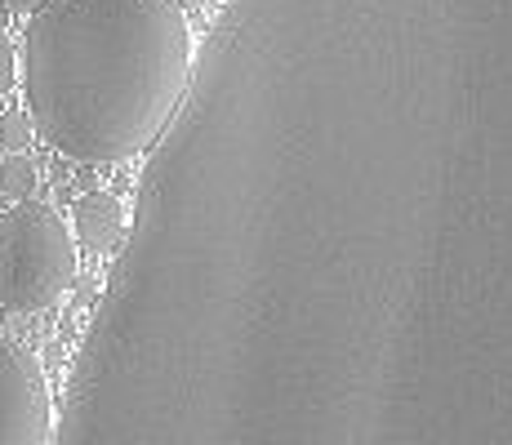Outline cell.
Returning a JSON list of instances; mask_svg holds the SVG:
<instances>
[{
  "mask_svg": "<svg viewBox=\"0 0 512 445\" xmlns=\"http://www.w3.org/2000/svg\"><path fill=\"white\" fill-rule=\"evenodd\" d=\"M179 5H201V0H179Z\"/></svg>",
  "mask_w": 512,
  "mask_h": 445,
  "instance_id": "cell-9",
  "label": "cell"
},
{
  "mask_svg": "<svg viewBox=\"0 0 512 445\" xmlns=\"http://www.w3.org/2000/svg\"><path fill=\"white\" fill-rule=\"evenodd\" d=\"M14 72H18V58H14V45L0 36V94L14 85Z\"/></svg>",
  "mask_w": 512,
  "mask_h": 445,
  "instance_id": "cell-7",
  "label": "cell"
},
{
  "mask_svg": "<svg viewBox=\"0 0 512 445\" xmlns=\"http://www.w3.org/2000/svg\"><path fill=\"white\" fill-rule=\"evenodd\" d=\"M23 63L36 134L72 161L112 165L170 134L196 41L179 0H49Z\"/></svg>",
  "mask_w": 512,
  "mask_h": 445,
  "instance_id": "cell-1",
  "label": "cell"
},
{
  "mask_svg": "<svg viewBox=\"0 0 512 445\" xmlns=\"http://www.w3.org/2000/svg\"><path fill=\"white\" fill-rule=\"evenodd\" d=\"M72 219H76V236H81L85 250L103 254V250H116V241H121L125 205L116 201L112 192H85L81 201H76Z\"/></svg>",
  "mask_w": 512,
  "mask_h": 445,
  "instance_id": "cell-4",
  "label": "cell"
},
{
  "mask_svg": "<svg viewBox=\"0 0 512 445\" xmlns=\"http://www.w3.org/2000/svg\"><path fill=\"white\" fill-rule=\"evenodd\" d=\"M76 281V245L63 214L45 201H23L0 214V308L45 312Z\"/></svg>",
  "mask_w": 512,
  "mask_h": 445,
  "instance_id": "cell-2",
  "label": "cell"
},
{
  "mask_svg": "<svg viewBox=\"0 0 512 445\" xmlns=\"http://www.w3.org/2000/svg\"><path fill=\"white\" fill-rule=\"evenodd\" d=\"M54 397L32 352L0 339V445H54Z\"/></svg>",
  "mask_w": 512,
  "mask_h": 445,
  "instance_id": "cell-3",
  "label": "cell"
},
{
  "mask_svg": "<svg viewBox=\"0 0 512 445\" xmlns=\"http://www.w3.org/2000/svg\"><path fill=\"white\" fill-rule=\"evenodd\" d=\"M45 5H49V0H5V9H14V14H27V9H36V14H41Z\"/></svg>",
  "mask_w": 512,
  "mask_h": 445,
  "instance_id": "cell-8",
  "label": "cell"
},
{
  "mask_svg": "<svg viewBox=\"0 0 512 445\" xmlns=\"http://www.w3.org/2000/svg\"><path fill=\"white\" fill-rule=\"evenodd\" d=\"M27 138H32V125H27L23 112H5V116H0V143L9 147V156L23 152Z\"/></svg>",
  "mask_w": 512,
  "mask_h": 445,
  "instance_id": "cell-6",
  "label": "cell"
},
{
  "mask_svg": "<svg viewBox=\"0 0 512 445\" xmlns=\"http://www.w3.org/2000/svg\"><path fill=\"white\" fill-rule=\"evenodd\" d=\"M36 187V161L23 152H14L5 165H0V196L5 201H27Z\"/></svg>",
  "mask_w": 512,
  "mask_h": 445,
  "instance_id": "cell-5",
  "label": "cell"
}]
</instances>
